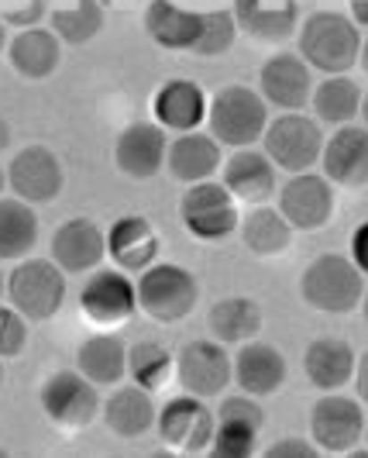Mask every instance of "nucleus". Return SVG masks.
Returning a JSON list of instances; mask_svg holds the SVG:
<instances>
[{
    "label": "nucleus",
    "instance_id": "nucleus-1",
    "mask_svg": "<svg viewBox=\"0 0 368 458\" xmlns=\"http://www.w3.org/2000/svg\"><path fill=\"white\" fill-rule=\"evenodd\" d=\"M362 35L358 24L341 11H314L299 24V55L306 66L323 76H341L351 66H358Z\"/></svg>",
    "mask_w": 368,
    "mask_h": 458
},
{
    "label": "nucleus",
    "instance_id": "nucleus-2",
    "mask_svg": "<svg viewBox=\"0 0 368 458\" xmlns=\"http://www.w3.org/2000/svg\"><path fill=\"white\" fill-rule=\"evenodd\" d=\"M299 293L321 314H351L365 293V273L347 255H317L299 276Z\"/></svg>",
    "mask_w": 368,
    "mask_h": 458
},
{
    "label": "nucleus",
    "instance_id": "nucleus-3",
    "mask_svg": "<svg viewBox=\"0 0 368 458\" xmlns=\"http://www.w3.org/2000/svg\"><path fill=\"white\" fill-rule=\"evenodd\" d=\"M210 135L228 148H252L255 141H262L269 128V111H265V97L252 87L230 83L210 97L207 111Z\"/></svg>",
    "mask_w": 368,
    "mask_h": 458
},
{
    "label": "nucleus",
    "instance_id": "nucleus-4",
    "mask_svg": "<svg viewBox=\"0 0 368 458\" xmlns=\"http://www.w3.org/2000/svg\"><path fill=\"white\" fill-rule=\"evenodd\" d=\"M7 300L28 321H48L66 303V273L55 259H21L7 276Z\"/></svg>",
    "mask_w": 368,
    "mask_h": 458
},
{
    "label": "nucleus",
    "instance_id": "nucleus-5",
    "mask_svg": "<svg viewBox=\"0 0 368 458\" xmlns=\"http://www.w3.org/2000/svg\"><path fill=\"white\" fill-rule=\"evenodd\" d=\"M138 286V310H145L152 321L176 324L193 314L197 300H200V283L197 276L176 266V262H155L148 266Z\"/></svg>",
    "mask_w": 368,
    "mask_h": 458
},
{
    "label": "nucleus",
    "instance_id": "nucleus-6",
    "mask_svg": "<svg viewBox=\"0 0 368 458\" xmlns=\"http://www.w3.org/2000/svg\"><path fill=\"white\" fill-rule=\"evenodd\" d=\"M323 131L314 117L299 111H282L276 121H269L262 135V152L272 159L282 173H310L323 156Z\"/></svg>",
    "mask_w": 368,
    "mask_h": 458
},
{
    "label": "nucleus",
    "instance_id": "nucleus-7",
    "mask_svg": "<svg viewBox=\"0 0 368 458\" xmlns=\"http://www.w3.org/2000/svg\"><path fill=\"white\" fill-rule=\"evenodd\" d=\"M155 428H159L162 441L183 455H204L210 452V441L217 431V413L207 407L204 396H172L159 407L155 417Z\"/></svg>",
    "mask_w": 368,
    "mask_h": 458
},
{
    "label": "nucleus",
    "instance_id": "nucleus-8",
    "mask_svg": "<svg viewBox=\"0 0 368 458\" xmlns=\"http://www.w3.org/2000/svg\"><path fill=\"white\" fill-rule=\"evenodd\" d=\"M365 411L362 400H351L345 393H323L310 407V437L323 455H347L365 437Z\"/></svg>",
    "mask_w": 368,
    "mask_h": 458
},
{
    "label": "nucleus",
    "instance_id": "nucleus-9",
    "mask_svg": "<svg viewBox=\"0 0 368 458\" xmlns=\"http://www.w3.org/2000/svg\"><path fill=\"white\" fill-rule=\"evenodd\" d=\"M38 403H42L48 420L55 428H63V431L87 428L93 417H96V411H100L96 386H93L79 369L76 372L72 369L52 372L46 383H42V390H38Z\"/></svg>",
    "mask_w": 368,
    "mask_h": 458
},
{
    "label": "nucleus",
    "instance_id": "nucleus-10",
    "mask_svg": "<svg viewBox=\"0 0 368 458\" xmlns=\"http://www.w3.org/2000/svg\"><path fill=\"white\" fill-rule=\"evenodd\" d=\"M180 217H183L186 231L200 242H221L230 231L241 225L238 217V200L224 183H193L180 200Z\"/></svg>",
    "mask_w": 368,
    "mask_h": 458
},
{
    "label": "nucleus",
    "instance_id": "nucleus-11",
    "mask_svg": "<svg viewBox=\"0 0 368 458\" xmlns=\"http://www.w3.org/2000/svg\"><path fill=\"white\" fill-rule=\"evenodd\" d=\"M63 183H66L63 162L46 145H24L21 152H14V159L7 165L11 193L31 207L52 204L63 193Z\"/></svg>",
    "mask_w": 368,
    "mask_h": 458
},
{
    "label": "nucleus",
    "instance_id": "nucleus-12",
    "mask_svg": "<svg viewBox=\"0 0 368 458\" xmlns=\"http://www.w3.org/2000/svg\"><path fill=\"white\" fill-rule=\"evenodd\" d=\"M176 376H180L183 393L210 400V396H221L230 386L234 362H230L224 342L197 338V342L183 344V352L176 355Z\"/></svg>",
    "mask_w": 368,
    "mask_h": 458
},
{
    "label": "nucleus",
    "instance_id": "nucleus-13",
    "mask_svg": "<svg viewBox=\"0 0 368 458\" xmlns=\"http://www.w3.org/2000/svg\"><path fill=\"white\" fill-rule=\"evenodd\" d=\"M79 310L87 321L100 327L131 321L138 310V286L124 276V269H96L79 293Z\"/></svg>",
    "mask_w": 368,
    "mask_h": 458
},
{
    "label": "nucleus",
    "instance_id": "nucleus-14",
    "mask_svg": "<svg viewBox=\"0 0 368 458\" xmlns=\"http://www.w3.org/2000/svg\"><path fill=\"white\" fill-rule=\"evenodd\" d=\"M279 197V214L293 225V231H317L334 214V183L317 173H293Z\"/></svg>",
    "mask_w": 368,
    "mask_h": 458
},
{
    "label": "nucleus",
    "instance_id": "nucleus-15",
    "mask_svg": "<svg viewBox=\"0 0 368 458\" xmlns=\"http://www.w3.org/2000/svg\"><path fill=\"white\" fill-rule=\"evenodd\" d=\"M258 93L279 111H299L314 97V69L306 66L303 55L279 52L258 69Z\"/></svg>",
    "mask_w": 368,
    "mask_h": 458
},
{
    "label": "nucleus",
    "instance_id": "nucleus-16",
    "mask_svg": "<svg viewBox=\"0 0 368 458\" xmlns=\"http://www.w3.org/2000/svg\"><path fill=\"white\" fill-rule=\"evenodd\" d=\"M165 156H169V138L159 121H135L128 124L114 145L117 169L131 180H152L159 169H165Z\"/></svg>",
    "mask_w": 368,
    "mask_h": 458
},
{
    "label": "nucleus",
    "instance_id": "nucleus-17",
    "mask_svg": "<svg viewBox=\"0 0 368 458\" xmlns=\"http://www.w3.org/2000/svg\"><path fill=\"white\" fill-rule=\"evenodd\" d=\"M323 176L338 186H365L368 183V128L362 124H341L323 141Z\"/></svg>",
    "mask_w": 368,
    "mask_h": 458
},
{
    "label": "nucleus",
    "instance_id": "nucleus-18",
    "mask_svg": "<svg viewBox=\"0 0 368 458\" xmlns=\"http://www.w3.org/2000/svg\"><path fill=\"white\" fill-rule=\"evenodd\" d=\"M107 255V234L90 217H72L52 234V259L63 273H90Z\"/></svg>",
    "mask_w": 368,
    "mask_h": 458
},
{
    "label": "nucleus",
    "instance_id": "nucleus-19",
    "mask_svg": "<svg viewBox=\"0 0 368 458\" xmlns=\"http://www.w3.org/2000/svg\"><path fill=\"white\" fill-rule=\"evenodd\" d=\"M159 249V234L148 225V217H141V214L117 217L114 228L107 231V255L117 262V269H124V273H145L148 266H155Z\"/></svg>",
    "mask_w": 368,
    "mask_h": 458
},
{
    "label": "nucleus",
    "instance_id": "nucleus-20",
    "mask_svg": "<svg viewBox=\"0 0 368 458\" xmlns=\"http://www.w3.org/2000/svg\"><path fill=\"white\" fill-rule=\"evenodd\" d=\"M152 111L165 131H197L204 124V117L210 111L207 93L200 90V83L193 80H165L152 100Z\"/></svg>",
    "mask_w": 368,
    "mask_h": 458
},
{
    "label": "nucleus",
    "instance_id": "nucleus-21",
    "mask_svg": "<svg viewBox=\"0 0 368 458\" xmlns=\"http://www.w3.org/2000/svg\"><path fill=\"white\" fill-rule=\"evenodd\" d=\"M224 165V152L221 141L204 131H183L169 141V156H165V169L172 180L180 183H204L217 169Z\"/></svg>",
    "mask_w": 368,
    "mask_h": 458
},
{
    "label": "nucleus",
    "instance_id": "nucleus-22",
    "mask_svg": "<svg viewBox=\"0 0 368 458\" xmlns=\"http://www.w3.org/2000/svg\"><path fill=\"white\" fill-rule=\"evenodd\" d=\"M234 383L248 396H272L286 383L282 352L269 342H245L234 355Z\"/></svg>",
    "mask_w": 368,
    "mask_h": 458
},
{
    "label": "nucleus",
    "instance_id": "nucleus-23",
    "mask_svg": "<svg viewBox=\"0 0 368 458\" xmlns=\"http://www.w3.org/2000/svg\"><path fill=\"white\" fill-rule=\"evenodd\" d=\"M224 186L234 193V200H245V204H265L272 193L279 190L276 183V165L265 152L258 148H238L224 165Z\"/></svg>",
    "mask_w": 368,
    "mask_h": 458
},
{
    "label": "nucleus",
    "instance_id": "nucleus-24",
    "mask_svg": "<svg viewBox=\"0 0 368 458\" xmlns=\"http://www.w3.org/2000/svg\"><path fill=\"white\" fill-rule=\"evenodd\" d=\"M355 366H358V355L341 338H317V342L306 344V352H303V372L323 393H334L347 386L355 379Z\"/></svg>",
    "mask_w": 368,
    "mask_h": 458
},
{
    "label": "nucleus",
    "instance_id": "nucleus-25",
    "mask_svg": "<svg viewBox=\"0 0 368 458\" xmlns=\"http://www.w3.org/2000/svg\"><path fill=\"white\" fill-rule=\"evenodd\" d=\"M7 59L24 80H48L63 63V38L48 28H24L21 35L11 38Z\"/></svg>",
    "mask_w": 368,
    "mask_h": 458
},
{
    "label": "nucleus",
    "instance_id": "nucleus-26",
    "mask_svg": "<svg viewBox=\"0 0 368 458\" xmlns=\"http://www.w3.org/2000/svg\"><path fill=\"white\" fill-rule=\"evenodd\" d=\"M148 35L162 48H176V52H197L200 35H204V14L183 11L172 0H152L148 14H145Z\"/></svg>",
    "mask_w": 368,
    "mask_h": 458
},
{
    "label": "nucleus",
    "instance_id": "nucleus-27",
    "mask_svg": "<svg viewBox=\"0 0 368 458\" xmlns=\"http://www.w3.org/2000/svg\"><path fill=\"white\" fill-rule=\"evenodd\" d=\"M159 407L152 403V390L145 386H121L104 403V420L117 437H141L148 428H155Z\"/></svg>",
    "mask_w": 368,
    "mask_h": 458
},
{
    "label": "nucleus",
    "instance_id": "nucleus-28",
    "mask_svg": "<svg viewBox=\"0 0 368 458\" xmlns=\"http://www.w3.org/2000/svg\"><path fill=\"white\" fill-rule=\"evenodd\" d=\"M76 366L93 386H117L128 376V344L117 335H93L79 344Z\"/></svg>",
    "mask_w": 368,
    "mask_h": 458
},
{
    "label": "nucleus",
    "instance_id": "nucleus-29",
    "mask_svg": "<svg viewBox=\"0 0 368 458\" xmlns=\"http://www.w3.org/2000/svg\"><path fill=\"white\" fill-rule=\"evenodd\" d=\"M38 245L35 207L18 197H0V262H21Z\"/></svg>",
    "mask_w": 368,
    "mask_h": 458
},
{
    "label": "nucleus",
    "instance_id": "nucleus-30",
    "mask_svg": "<svg viewBox=\"0 0 368 458\" xmlns=\"http://www.w3.org/2000/svg\"><path fill=\"white\" fill-rule=\"evenodd\" d=\"M210 331L224 344H245L262 331V307L252 297H224L210 307Z\"/></svg>",
    "mask_w": 368,
    "mask_h": 458
},
{
    "label": "nucleus",
    "instance_id": "nucleus-31",
    "mask_svg": "<svg viewBox=\"0 0 368 458\" xmlns=\"http://www.w3.org/2000/svg\"><path fill=\"white\" fill-rule=\"evenodd\" d=\"M241 238H245V245H248V252L252 255L272 259V255L289 249L293 225L279 214V207L255 204L252 210L241 217Z\"/></svg>",
    "mask_w": 368,
    "mask_h": 458
},
{
    "label": "nucleus",
    "instance_id": "nucleus-32",
    "mask_svg": "<svg viewBox=\"0 0 368 458\" xmlns=\"http://www.w3.org/2000/svg\"><path fill=\"white\" fill-rule=\"evenodd\" d=\"M362 87L341 72V76H327L323 83L314 87V111H317V121L323 124H334V128H341V124H351L355 117L362 114Z\"/></svg>",
    "mask_w": 368,
    "mask_h": 458
},
{
    "label": "nucleus",
    "instance_id": "nucleus-33",
    "mask_svg": "<svg viewBox=\"0 0 368 458\" xmlns=\"http://www.w3.org/2000/svg\"><path fill=\"white\" fill-rule=\"evenodd\" d=\"M238 28L262 42H282L297 31V4L265 7L262 0H238Z\"/></svg>",
    "mask_w": 368,
    "mask_h": 458
},
{
    "label": "nucleus",
    "instance_id": "nucleus-34",
    "mask_svg": "<svg viewBox=\"0 0 368 458\" xmlns=\"http://www.w3.org/2000/svg\"><path fill=\"white\" fill-rule=\"evenodd\" d=\"M128 376L145 390H159L176 376V355L162 342L131 344L128 348Z\"/></svg>",
    "mask_w": 368,
    "mask_h": 458
},
{
    "label": "nucleus",
    "instance_id": "nucleus-35",
    "mask_svg": "<svg viewBox=\"0 0 368 458\" xmlns=\"http://www.w3.org/2000/svg\"><path fill=\"white\" fill-rule=\"evenodd\" d=\"M52 28L66 46H83L100 35L104 28V11L96 0H79L72 11H55L52 14Z\"/></svg>",
    "mask_w": 368,
    "mask_h": 458
},
{
    "label": "nucleus",
    "instance_id": "nucleus-36",
    "mask_svg": "<svg viewBox=\"0 0 368 458\" xmlns=\"http://www.w3.org/2000/svg\"><path fill=\"white\" fill-rule=\"evenodd\" d=\"M234 35H238V18L230 11H207L204 14V35H200V46L193 55H221L234 46Z\"/></svg>",
    "mask_w": 368,
    "mask_h": 458
},
{
    "label": "nucleus",
    "instance_id": "nucleus-37",
    "mask_svg": "<svg viewBox=\"0 0 368 458\" xmlns=\"http://www.w3.org/2000/svg\"><path fill=\"white\" fill-rule=\"evenodd\" d=\"M258 448V431L234 428V424H217L207 455L213 458H252Z\"/></svg>",
    "mask_w": 368,
    "mask_h": 458
},
{
    "label": "nucleus",
    "instance_id": "nucleus-38",
    "mask_svg": "<svg viewBox=\"0 0 368 458\" xmlns=\"http://www.w3.org/2000/svg\"><path fill=\"white\" fill-rule=\"evenodd\" d=\"M213 413H217V424H234V428H248V431H262V424H265V413L248 393L228 396Z\"/></svg>",
    "mask_w": 368,
    "mask_h": 458
},
{
    "label": "nucleus",
    "instance_id": "nucleus-39",
    "mask_svg": "<svg viewBox=\"0 0 368 458\" xmlns=\"http://www.w3.org/2000/svg\"><path fill=\"white\" fill-rule=\"evenodd\" d=\"M24 321H28L24 314L0 303V359H14L24 352V344H28V324Z\"/></svg>",
    "mask_w": 368,
    "mask_h": 458
},
{
    "label": "nucleus",
    "instance_id": "nucleus-40",
    "mask_svg": "<svg viewBox=\"0 0 368 458\" xmlns=\"http://www.w3.org/2000/svg\"><path fill=\"white\" fill-rule=\"evenodd\" d=\"M321 455V448L314 445V437L306 441V437H282L276 445H269V452L265 458H317Z\"/></svg>",
    "mask_w": 368,
    "mask_h": 458
},
{
    "label": "nucleus",
    "instance_id": "nucleus-41",
    "mask_svg": "<svg viewBox=\"0 0 368 458\" xmlns=\"http://www.w3.org/2000/svg\"><path fill=\"white\" fill-rule=\"evenodd\" d=\"M351 259H355V266L368 276V221L358 225L355 234H351Z\"/></svg>",
    "mask_w": 368,
    "mask_h": 458
},
{
    "label": "nucleus",
    "instance_id": "nucleus-42",
    "mask_svg": "<svg viewBox=\"0 0 368 458\" xmlns=\"http://www.w3.org/2000/svg\"><path fill=\"white\" fill-rule=\"evenodd\" d=\"M355 393L362 403H368V352L358 355V366H355Z\"/></svg>",
    "mask_w": 368,
    "mask_h": 458
},
{
    "label": "nucleus",
    "instance_id": "nucleus-43",
    "mask_svg": "<svg viewBox=\"0 0 368 458\" xmlns=\"http://www.w3.org/2000/svg\"><path fill=\"white\" fill-rule=\"evenodd\" d=\"M7 145H11V124H7V117L0 114V152H7Z\"/></svg>",
    "mask_w": 368,
    "mask_h": 458
},
{
    "label": "nucleus",
    "instance_id": "nucleus-44",
    "mask_svg": "<svg viewBox=\"0 0 368 458\" xmlns=\"http://www.w3.org/2000/svg\"><path fill=\"white\" fill-rule=\"evenodd\" d=\"M358 66L368 72V38H362V52H358Z\"/></svg>",
    "mask_w": 368,
    "mask_h": 458
},
{
    "label": "nucleus",
    "instance_id": "nucleus-45",
    "mask_svg": "<svg viewBox=\"0 0 368 458\" xmlns=\"http://www.w3.org/2000/svg\"><path fill=\"white\" fill-rule=\"evenodd\" d=\"M358 310H362V318L368 321V286H365V293H362V303H358Z\"/></svg>",
    "mask_w": 368,
    "mask_h": 458
},
{
    "label": "nucleus",
    "instance_id": "nucleus-46",
    "mask_svg": "<svg viewBox=\"0 0 368 458\" xmlns=\"http://www.w3.org/2000/svg\"><path fill=\"white\" fill-rule=\"evenodd\" d=\"M358 117L365 121V128H368V93H365V97H362V114H358Z\"/></svg>",
    "mask_w": 368,
    "mask_h": 458
},
{
    "label": "nucleus",
    "instance_id": "nucleus-47",
    "mask_svg": "<svg viewBox=\"0 0 368 458\" xmlns=\"http://www.w3.org/2000/svg\"><path fill=\"white\" fill-rule=\"evenodd\" d=\"M4 48H7V31H4V21H0V55H4Z\"/></svg>",
    "mask_w": 368,
    "mask_h": 458
},
{
    "label": "nucleus",
    "instance_id": "nucleus-48",
    "mask_svg": "<svg viewBox=\"0 0 368 458\" xmlns=\"http://www.w3.org/2000/svg\"><path fill=\"white\" fill-rule=\"evenodd\" d=\"M0 297H7V276L0 273Z\"/></svg>",
    "mask_w": 368,
    "mask_h": 458
},
{
    "label": "nucleus",
    "instance_id": "nucleus-49",
    "mask_svg": "<svg viewBox=\"0 0 368 458\" xmlns=\"http://www.w3.org/2000/svg\"><path fill=\"white\" fill-rule=\"evenodd\" d=\"M4 186H7V169H0V193H4Z\"/></svg>",
    "mask_w": 368,
    "mask_h": 458
},
{
    "label": "nucleus",
    "instance_id": "nucleus-50",
    "mask_svg": "<svg viewBox=\"0 0 368 458\" xmlns=\"http://www.w3.org/2000/svg\"><path fill=\"white\" fill-rule=\"evenodd\" d=\"M0 386H4V362H0Z\"/></svg>",
    "mask_w": 368,
    "mask_h": 458
},
{
    "label": "nucleus",
    "instance_id": "nucleus-51",
    "mask_svg": "<svg viewBox=\"0 0 368 458\" xmlns=\"http://www.w3.org/2000/svg\"><path fill=\"white\" fill-rule=\"evenodd\" d=\"M362 441H365V445H368V420H365V437H362Z\"/></svg>",
    "mask_w": 368,
    "mask_h": 458
},
{
    "label": "nucleus",
    "instance_id": "nucleus-52",
    "mask_svg": "<svg viewBox=\"0 0 368 458\" xmlns=\"http://www.w3.org/2000/svg\"><path fill=\"white\" fill-rule=\"evenodd\" d=\"M0 458H7V452H4V448H0Z\"/></svg>",
    "mask_w": 368,
    "mask_h": 458
}]
</instances>
